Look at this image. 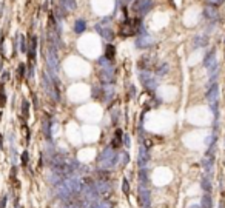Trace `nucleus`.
Here are the masks:
<instances>
[{
	"label": "nucleus",
	"mask_w": 225,
	"mask_h": 208,
	"mask_svg": "<svg viewBox=\"0 0 225 208\" xmlns=\"http://www.w3.org/2000/svg\"><path fill=\"white\" fill-rule=\"evenodd\" d=\"M205 99L208 100L210 105L219 103V88H218L216 83H213V85L208 88V91H207V94H205Z\"/></svg>",
	"instance_id": "obj_8"
},
{
	"label": "nucleus",
	"mask_w": 225,
	"mask_h": 208,
	"mask_svg": "<svg viewBox=\"0 0 225 208\" xmlns=\"http://www.w3.org/2000/svg\"><path fill=\"white\" fill-rule=\"evenodd\" d=\"M22 129H23L25 139H26V142H28V140H29V129H28V126H25V125H23V128H22Z\"/></svg>",
	"instance_id": "obj_32"
},
{
	"label": "nucleus",
	"mask_w": 225,
	"mask_h": 208,
	"mask_svg": "<svg viewBox=\"0 0 225 208\" xmlns=\"http://www.w3.org/2000/svg\"><path fill=\"white\" fill-rule=\"evenodd\" d=\"M204 16H205L208 20L216 22V20L219 19V11H218L216 6H213V5H207L205 9H204Z\"/></svg>",
	"instance_id": "obj_11"
},
{
	"label": "nucleus",
	"mask_w": 225,
	"mask_h": 208,
	"mask_svg": "<svg viewBox=\"0 0 225 208\" xmlns=\"http://www.w3.org/2000/svg\"><path fill=\"white\" fill-rule=\"evenodd\" d=\"M153 45H154V39L150 34H140L136 39V46L140 48V49H146V48H150Z\"/></svg>",
	"instance_id": "obj_7"
},
{
	"label": "nucleus",
	"mask_w": 225,
	"mask_h": 208,
	"mask_svg": "<svg viewBox=\"0 0 225 208\" xmlns=\"http://www.w3.org/2000/svg\"><path fill=\"white\" fill-rule=\"evenodd\" d=\"M142 23H140V19L136 17V19H125V22L122 23L120 26V36L122 37H130V36H134L139 33Z\"/></svg>",
	"instance_id": "obj_2"
},
{
	"label": "nucleus",
	"mask_w": 225,
	"mask_h": 208,
	"mask_svg": "<svg viewBox=\"0 0 225 208\" xmlns=\"http://www.w3.org/2000/svg\"><path fill=\"white\" fill-rule=\"evenodd\" d=\"M110 22V19H103L102 22H99L94 28H96V31L100 34V37H103L105 40H113L114 39V31L110 28V25H106Z\"/></svg>",
	"instance_id": "obj_4"
},
{
	"label": "nucleus",
	"mask_w": 225,
	"mask_h": 208,
	"mask_svg": "<svg viewBox=\"0 0 225 208\" xmlns=\"http://www.w3.org/2000/svg\"><path fill=\"white\" fill-rule=\"evenodd\" d=\"M114 56H116V48H114V45H106L105 57H106L108 60H114Z\"/></svg>",
	"instance_id": "obj_18"
},
{
	"label": "nucleus",
	"mask_w": 225,
	"mask_h": 208,
	"mask_svg": "<svg viewBox=\"0 0 225 208\" xmlns=\"http://www.w3.org/2000/svg\"><path fill=\"white\" fill-rule=\"evenodd\" d=\"M202 208H213V199L210 194H205L202 197Z\"/></svg>",
	"instance_id": "obj_23"
},
{
	"label": "nucleus",
	"mask_w": 225,
	"mask_h": 208,
	"mask_svg": "<svg viewBox=\"0 0 225 208\" xmlns=\"http://www.w3.org/2000/svg\"><path fill=\"white\" fill-rule=\"evenodd\" d=\"M208 39L207 37H202V36H196L194 37V46H205Z\"/></svg>",
	"instance_id": "obj_24"
},
{
	"label": "nucleus",
	"mask_w": 225,
	"mask_h": 208,
	"mask_svg": "<svg viewBox=\"0 0 225 208\" xmlns=\"http://www.w3.org/2000/svg\"><path fill=\"white\" fill-rule=\"evenodd\" d=\"M5 103H6V96L3 93V88H0V106H5Z\"/></svg>",
	"instance_id": "obj_29"
},
{
	"label": "nucleus",
	"mask_w": 225,
	"mask_h": 208,
	"mask_svg": "<svg viewBox=\"0 0 225 208\" xmlns=\"http://www.w3.org/2000/svg\"><path fill=\"white\" fill-rule=\"evenodd\" d=\"M36 49H37V37L33 36L29 40V46H28V56H29V62L33 63L36 59Z\"/></svg>",
	"instance_id": "obj_14"
},
{
	"label": "nucleus",
	"mask_w": 225,
	"mask_h": 208,
	"mask_svg": "<svg viewBox=\"0 0 225 208\" xmlns=\"http://www.w3.org/2000/svg\"><path fill=\"white\" fill-rule=\"evenodd\" d=\"M59 5H60V9H63L66 12H73L77 8V2L76 0H59Z\"/></svg>",
	"instance_id": "obj_12"
},
{
	"label": "nucleus",
	"mask_w": 225,
	"mask_h": 208,
	"mask_svg": "<svg viewBox=\"0 0 225 208\" xmlns=\"http://www.w3.org/2000/svg\"><path fill=\"white\" fill-rule=\"evenodd\" d=\"M51 119L49 117H45V120H43V131H45V136L48 140H51Z\"/></svg>",
	"instance_id": "obj_19"
},
{
	"label": "nucleus",
	"mask_w": 225,
	"mask_h": 208,
	"mask_svg": "<svg viewBox=\"0 0 225 208\" xmlns=\"http://www.w3.org/2000/svg\"><path fill=\"white\" fill-rule=\"evenodd\" d=\"M139 79H140V83H142L148 91H154V89L157 88V80H156V77H154L150 71H140Z\"/></svg>",
	"instance_id": "obj_5"
},
{
	"label": "nucleus",
	"mask_w": 225,
	"mask_h": 208,
	"mask_svg": "<svg viewBox=\"0 0 225 208\" xmlns=\"http://www.w3.org/2000/svg\"><path fill=\"white\" fill-rule=\"evenodd\" d=\"M117 159H119V156H117L116 150H113L111 147H108V148H105V150L100 153V156H99V164H100L102 168L110 170V168H113V166L117 164Z\"/></svg>",
	"instance_id": "obj_1"
},
{
	"label": "nucleus",
	"mask_w": 225,
	"mask_h": 208,
	"mask_svg": "<svg viewBox=\"0 0 225 208\" xmlns=\"http://www.w3.org/2000/svg\"><path fill=\"white\" fill-rule=\"evenodd\" d=\"M139 182H140V185H142V187H148V183H150V179H148V171H146L145 168H142V170L139 171Z\"/></svg>",
	"instance_id": "obj_16"
},
{
	"label": "nucleus",
	"mask_w": 225,
	"mask_h": 208,
	"mask_svg": "<svg viewBox=\"0 0 225 208\" xmlns=\"http://www.w3.org/2000/svg\"><path fill=\"white\" fill-rule=\"evenodd\" d=\"M128 161H130V156L125 153V154H122V164H128Z\"/></svg>",
	"instance_id": "obj_33"
},
{
	"label": "nucleus",
	"mask_w": 225,
	"mask_h": 208,
	"mask_svg": "<svg viewBox=\"0 0 225 208\" xmlns=\"http://www.w3.org/2000/svg\"><path fill=\"white\" fill-rule=\"evenodd\" d=\"M122 142H124V133H122V129H116V133H114V139L111 140V148H113V150L120 148Z\"/></svg>",
	"instance_id": "obj_13"
},
{
	"label": "nucleus",
	"mask_w": 225,
	"mask_h": 208,
	"mask_svg": "<svg viewBox=\"0 0 225 208\" xmlns=\"http://www.w3.org/2000/svg\"><path fill=\"white\" fill-rule=\"evenodd\" d=\"M154 0H136L133 3V11L136 12V17L142 19L143 16L148 14V11L153 8Z\"/></svg>",
	"instance_id": "obj_3"
},
{
	"label": "nucleus",
	"mask_w": 225,
	"mask_h": 208,
	"mask_svg": "<svg viewBox=\"0 0 225 208\" xmlns=\"http://www.w3.org/2000/svg\"><path fill=\"white\" fill-rule=\"evenodd\" d=\"M122 191H124L125 194H128V193H130V182H128L127 179H124V180H122Z\"/></svg>",
	"instance_id": "obj_27"
},
{
	"label": "nucleus",
	"mask_w": 225,
	"mask_h": 208,
	"mask_svg": "<svg viewBox=\"0 0 225 208\" xmlns=\"http://www.w3.org/2000/svg\"><path fill=\"white\" fill-rule=\"evenodd\" d=\"M34 77V70H33V66H29V71H28V79H33Z\"/></svg>",
	"instance_id": "obj_34"
},
{
	"label": "nucleus",
	"mask_w": 225,
	"mask_h": 208,
	"mask_svg": "<svg viewBox=\"0 0 225 208\" xmlns=\"http://www.w3.org/2000/svg\"><path fill=\"white\" fill-rule=\"evenodd\" d=\"M20 51L22 52H28V45H26V40L23 36H20Z\"/></svg>",
	"instance_id": "obj_26"
},
{
	"label": "nucleus",
	"mask_w": 225,
	"mask_h": 208,
	"mask_svg": "<svg viewBox=\"0 0 225 208\" xmlns=\"http://www.w3.org/2000/svg\"><path fill=\"white\" fill-rule=\"evenodd\" d=\"M23 76H25V65L20 63L19 65V77H23Z\"/></svg>",
	"instance_id": "obj_31"
},
{
	"label": "nucleus",
	"mask_w": 225,
	"mask_h": 208,
	"mask_svg": "<svg viewBox=\"0 0 225 208\" xmlns=\"http://www.w3.org/2000/svg\"><path fill=\"white\" fill-rule=\"evenodd\" d=\"M202 188H204V191H207V193L211 191V180H210L208 176H204V177H202Z\"/></svg>",
	"instance_id": "obj_22"
},
{
	"label": "nucleus",
	"mask_w": 225,
	"mask_h": 208,
	"mask_svg": "<svg viewBox=\"0 0 225 208\" xmlns=\"http://www.w3.org/2000/svg\"><path fill=\"white\" fill-rule=\"evenodd\" d=\"M99 79H100V82L106 83V85L113 83V80H114V68H100Z\"/></svg>",
	"instance_id": "obj_9"
},
{
	"label": "nucleus",
	"mask_w": 225,
	"mask_h": 208,
	"mask_svg": "<svg viewBox=\"0 0 225 208\" xmlns=\"http://www.w3.org/2000/svg\"><path fill=\"white\" fill-rule=\"evenodd\" d=\"M124 143H125L127 147H130V137H128L127 134H125V137H124Z\"/></svg>",
	"instance_id": "obj_35"
},
{
	"label": "nucleus",
	"mask_w": 225,
	"mask_h": 208,
	"mask_svg": "<svg viewBox=\"0 0 225 208\" xmlns=\"http://www.w3.org/2000/svg\"><path fill=\"white\" fill-rule=\"evenodd\" d=\"M137 196H139V204L143 208H150L151 205V193L148 190V187H139L137 190Z\"/></svg>",
	"instance_id": "obj_6"
},
{
	"label": "nucleus",
	"mask_w": 225,
	"mask_h": 208,
	"mask_svg": "<svg viewBox=\"0 0 225 208\" xmlns=\"http://www.w3.org/2000/svg\"><path fill=\"white\" fill-rule=\"evenodd\" d=\"M28 162H29V154H28L26 151H23V153H22V165L26 166L28 165Z\"/></svg>",
	"instance_id": "obj_28"
},
{
	"label": "nucleus",
	"mask_w": 225,
	"mask_h": 208,
	"mask_svg": "<svg viewBox=\"0 0 225 208\" xmlns=\"http://www.w3.org/2000/svg\"><path fill=\"white\" fill-rule=\"evenodd\" d=\"M204 65H205L207 68H211V66L218 65V62H216V51H214V49H211V51L205 56V59H204Z\"/></svg>",
	"instance_id": "obj_15"
},
{
	"label": "nucleus",
	"mask_w": 225,
	"mask_h": 208,
	"mask_svg": "<svg viewBox=\"0 0 225 208\" xmlns=\"http://www.w3.org/2000/svg\"><path fill=\"white\" fill-rule=\"evenodd\" d=\"M99 66H100V68H114V66H113V62L108 60L105 56L99 59Z\"/></svg>",
	"instance_id": "obj_21"
},
{
	"label": "nucleus",
	"mask_w": 225,
	"mask_h": 208,
	"mask_svg": "<svg viewBox=\"0 0 225 208\" xmlns=\"http://www.w3.org/2000/svg\"><path fill=\"white\" fill-rule=\"evenodd\" d=\"M85 29H87V23H85L83 19H79V20L74 22V31H76L77 34H82Z\"/></svg>",
	"instance_id": "obj_17"
},
{
	"label": "nucleus",
	"mask_w": 225,
	"mask_h": 208,
	"mask_svg": "<svg viewBox=\"0 0 225 208\" xmlns=\"http://www.w3.org/2000/svg\"><path fill=\"white\" fill-rule=\"evenodd\" d=\"M167 73H168V65H167L165 62H164V63H159L157 68H156V74L162 77V76H165Z\"/></svg>",
	"instance_id": "obj_20"
},
{
	"label": "nucleus",
	"mask_w": 225,
	"mask_h": 208,
	"mask_svg": "<svg viewBox=\"0 0 225 208\" xmlns=\"http://www.w3.org/2000/svg\"><path fill=\"white\" fill-rule=\"evenodd\" d=\"M22 116L23 117H28L29 116V103H28V100H23L22 102Z\"/></svg>",
	"instance_id": "obj_25"
},
{
	"label": "nucleus",
	"mask_w": 225,
	"mask_h": 208,
	"mask_svg": "<svg viewBox=\"0 0 225 208\" xmlns=\"http://www.w3.org/2000/svg\"><path fill=\"white\" fill-rule=\"evenodd\" d=\"M150 162V151L145 145H142L139 148V156H137V165L140 168H145V165Z\"/></svg>",
	"instance_id": "obj_10"
},
{
	"label": "nucleus",
	"mask_w": 225,
	"mask_h": 208,
	"mask_svg": "<svg viewBox=\"0 0 225 208\" xmlns=\"http://www.w3.org/2000/svg\"><path fill=\"white\" fill-rule=\"evenodd\" d=\"M5 207H6V197H3L0 201V208H5Z\"/></svg>",
	"instance_id": "obj_36"
},
{
	"label": "nucleus",
	"mask_w": 225,
	"mask_h": 208,
	"mask_svg": "<svg viewBox=\"0 0 225 208\" xmlns=\"http://www.w3.org/2000/svg\"><path fill=\"white\" fill-rule=\"evenodd\" d=\"M210 5H213V6H219V5H222L225 0H207Z\"/></svg>",
	"instance_id": "obj_30"
}]
</instances>
